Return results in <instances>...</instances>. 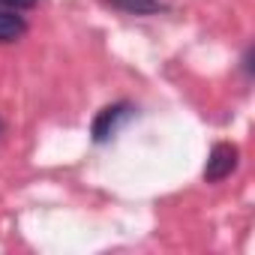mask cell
I'll return each instance as SVG.
<instances>
[{"mask_svg":"<svg viewBox=\"0 0 255 255\" xmlns=\"http://www.w3.org/2000/svg\"><path fill=\"white\" fill-rule=\"evenodd\" d=\"M132 114V105H126V102H117V105H108V108H102L99 114H96V120H93V141L96 144H102V141H108L117 129H120V123Z\"/></svg>","mask_w":255,"mask_h":255,"instance_id":"obj_1","label":"cell"},{"mask_svg":"<svg viewBox=\"0 0 255 255\" xmlns=\"http://www.w3.org/2000/svg\"><path fill=\"white\" fill-rule=\"evenodd\" d=\"M234 168H237V147H234V144H216V147L210 150V156H207L204 180H207V183L225 180Z\"/></svg>","mask_w":255,"mask_h":255,"instance_id":"obj_2","label":"cell"},{"mask_svg":"<svg viewBox=\"0 0 255 255\" xmlns=\"http://www.w3.org/2000/svg\"><path fill=\"white\" fill-rule=\"evenodd\" d=\"M27 33V21L15 9H0V42H15Z\"/></svg>","mask_w":255,"mask_h":255,"instance_id":"obj_3","label":"cell"},{"mask_svg":"<svg viewBox=\"0 0 255 255\" xmlns=\"http://www.w3.org/2000/svg\"><path fill=\"white\" fill-rule=\"evenodd\" d=\"M108 3L123 9V12H129V15H153L162 9L159 0H108Z\"/></svg>","mask_w":255,"mask_h":255,"instance_id":"obj_4","label":"cell"},{"mask_svg":"<svg viewBox=\"0 0 255 255\" xmlns=\"http://www.w3.org/2000/svg\"><path fill=\"white\" fill-rule=\"evenodd\" d=\"M3 6H9V9H15V12H21V9H30V6H36V0H0Z\"/></svg>","mask_w":255,"mask_h":255,"instance_id":"obj_5","label":"cell"},{"mask_svg":"<svg viewBox=\"0 0 255 255\" xmlns=\"http://www.w3.org/2000/svg\"><path fill=\"white\" fill-rule=\"evenodd\" d=\"M0 129H3V123H0Z\"/></svg>","mask_w":255,"mask_h":255,"instance_id":"obj_6","label":"cell"}]
</instances>
